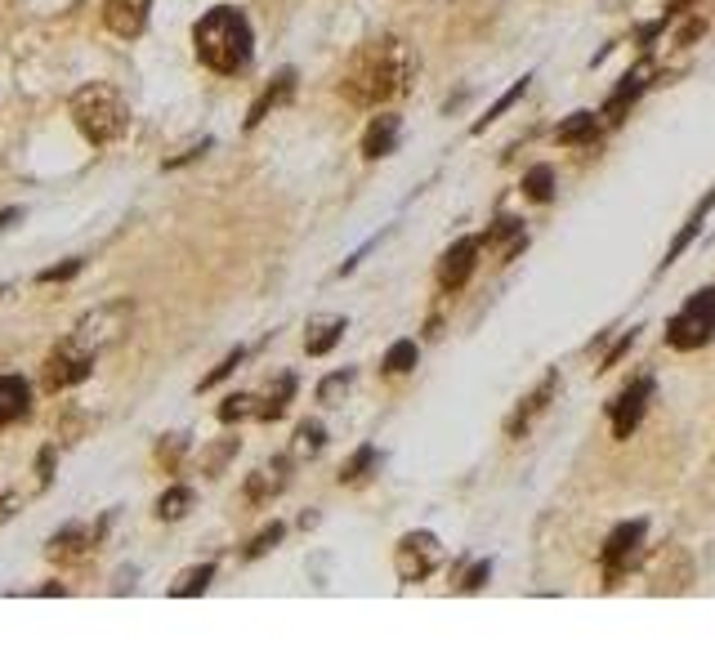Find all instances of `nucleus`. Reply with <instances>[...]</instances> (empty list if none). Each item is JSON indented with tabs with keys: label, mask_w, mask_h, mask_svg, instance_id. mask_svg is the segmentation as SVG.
<instances>
[{
	"label": "nucleus",
	"mask_w": 715,
	"mask_h": 670,
	"mask_svg": "<svg viewBox=\"0 0 715 670\" xmlns=\"http://www.w3.org/2000/svg\"><path fill=\"white\" fill-rule=\"evenodd\" d=\"M416 81V54L403 36H380L367 41L362 50L349 59L345 76H340V94H345L354 108H380V103L407 94Z\"/></svg>",
	"instance_id": "nucleus-1"
},
{
	"label": "nucleus",
	"mask_w": 715,
	"mask_h": 670,
	"mask_svg": "<svg viewBox=\"0 0 715 670\" xmlns=\"http://www.w3.org/2000/svg\"><path fill=\"white\" fill-rule=\"evenodd\" d=\"M251 45H255L251 23H246V14L242 9H233V5L211 9V14L197 18V27H193L197 59L211 67V72H219V76L242 72V67L251 63Z\"/></svg>",
	"instance_id": "nucleus-2"
},
{
	"label": "nucleus",
	"mask_w": 715,
	"mask_h": 670,
	"mask_svg": "<svg viewBox=\"0 0 715 670\" xmlns=\"http://www.w3.org/2000/svg\"><path fill=\"white\" fill-rule=\"evenodd\" d=\"M68 112H72L76 130H81L85 139L94 143V148H108V143H117L121 134H126V126H130L126 99H121L112 85H103V81L81 85V90L72 94Z\"/></svg>",
	"instance_id": "nucleus-3"
},
{
	"label": "nucleus",
	"mask_w": 715,
	"mask_h": 670,
	"mask_svg": "<svg viewBox=\"0 0 715 670\" xmlns=\"http://www.w3.org/2000/svg\"><path fill=\"white\" fill-rule=\"evenodd\" d=\"M715 340V286H702L684 300V309L666 322V344L680 353H698Z\"/></svg>",
	"instance_id": "nucleus-4"
},
{
	"label": "nucleus",
	"mask_w": 715,
	"mask_h": 670,
	"mask_svg": "<svg viewBox=\"0 0 715 670\" xmlns=\"http://www.w3.org/2000/svg\"><path fill=\"white\" fill-rule=\"evenodd\" d=\"M438 563H443V541H438L434 532H407L403 541L394 545V572L407 586H416L429 572H438Z\"/></svg>",
	"instance_id": "nucleus-5"
},
{
	"label": "nucleus",
	"mask_w": 715,
	"mask_h": 670,
	"mask_svg": "<svg viewBox=\"0 0 715 670\" xmlns=\"http://www.w3.org/2000/svg\"><path fill=\"white\" fill-rule=\"evenodd\" d=\"M644 536H648V519H626L608 532V541H604V586H617V581L635 568V559H640V550H644Z\"/></svg>",
	"instance_id": "nucleus-6"
},
{
	"label": "nucleus",
	"mask_w": 715,
	"mask_h": 670,
	"mask_svg": "<svg viewBox=\"0 0 715 670\" xmlns=\"http://www.w3.org/2000/svg\"><path fill=\"white\" fill-rule=\"evenodd\" d=\"M126 331H130V304L121 300V304H108V309H94L90 318L76 322L72 340H76V344H85V349H90L94 358H99V353H103V349H112V344H117Z\"/></svg>",
	"instance_id": "nucleus-7"
},
{
	"label": "nucleus",
	"mask_w": 715,
	"mask_h": 670,
	"mask_svg": "<svg viewBox=\"0 0 715 670\" xmlns=\"http://www.w3.org/2000/svg\"><path fill=\"white\" fill-rule=\"evenodd\" d=\"M94 371V353L85 349V344H76L72 335L59 344V349L45 358V389L50 394H59V389H72V385H81L85 376Z\"/></svg>",
	"instance_id": "nucleus-8"
},
{
	"label": "nucleus",
	"mask_w": 715,
	"mask_h": 670,
	"mask_svg": "<svg viewBox=\"0 0 715 670\" xmlns=\"http://www.w3.org/2000/svg\"><path fill=\"white\" fill-rule=\"evenodd\" d=\"M99 536H103V528H90V523H68L63 532L50 536L45 554H50L54 563H63V568H76V563H90L94 554H99Z\"/></svg>",
	"instance_id": "nucleus-9"
},
{
	"label": "nucleus",
	"mask_w": 715,
	"mask_h": 670,
	"mask_svg": "<svg viewBox=\"0 0 715 670\" xmlns=\"http://www.w3.org/2000/svg\"><path fill=\"white\" fill-rule=\"evenodd\" d=\"M648 398H653V376H640V380H631V385L622 389V398L608 402V420H613V434L622 438V443L640 429V420L648 411Z\"/></svg>",
	"instance_id": "nucleus-10"
},
{
	"label": "nucleus",
	"mask_w": 715,
	"mask_h": 670,
	"mask_svg": "<svg viewBox=\"0 0 715 670\" xmlns=\"http://www.w3.org/2000/svg\"><path fill=\"white\" fill-rule=\"evenodd\" d=\"M555 394H559V371H546V380H541L532 394H523L519 407L510 411V420H505V434H510V438H523V434H528V429L550 411Z\"/></svg>",
	"instance_id": "nucleus-11"
},
{
	"label": "nucleus",
	"mask_w": 715,
	"mask_h": 670,
	"mask_svg": "<svg viewBox=\"0 0 715 670\" xmlns=\"http://www.w3.org/2000/svg\"><path fill=\"white\" fill-rule=\"evenodd\" d=\"M479 251H483L479 237H461V242L447 246L443 260H438V286L443 291H461L474 277V268H479Z\"/></svg>",
	"instance_id": "nucleus-12"
},
{
	"label": "nucleus",
	"mask_w": 715,
	"mask_h": 670,
	"mask_svg": "<svg viewBox=\"0 0 715 670\" xmlns=\"http://www.w3.org/2000/svg\"><path fill=\"white\" fill-rule=\"evenodd\" d=\"M148 9H152V0H108V5H103V23H108L112 36L135 41V36H143V27H148Z\"/></svg>",
	"instance_id": "nucleus-13"
},
{
	"label": "nucleus",
	"mask_w": 715,
	"mask_h": 670,
	"mask_svg": "<svg viewBox=\"0 0 715 670\" xmlns=\"http://www.w3.org/2000/svg\"><path fill=\"white\" fill-rule=\"evenodd\" d=\"M398 134H403V121H398L394 112H380V117L367 126V134H362V157L367 161L389 157V152L398 148Z\"/></svg>",
	"instance_id": "nucleus-14"
},
{
	"label": "nucleus",
	"mask_w": 715,
	"mask_h": 670,
	"mask_svg": "<svg viewBox=\"0 0 715 670\" xmlns=\"http://www.w3.org/2000/svg\"><path fill=\"white\" fill-rule=\"evenodd\" d=\"M286 461H273V465H260L251 478H246V501L251 505H269L273 496H282V487H286Z\"/></svg>",
	"instance_id": "nucleus-15"
},
{
	"label": "nucleus",
	"mask_w": 715,
	"mask_h": 670,
	"mask_svg": "<svg viewBox=\"0 0 715 670\" xmlns=\"http://www.w3.org/2000/svg\"><path fill=\"white\" fill-rule=\"evenodd\" d=\"M27 411H32V389H27V380L0 376V429L14 425V420H23Z\"/></svg>",
	"instance_id": "nucleus-16"
},
{
	"label": "nucleus",
	"mask_w": 715,
	"mask_h": 670,
	"mask_svg": "<svg viewBox=\"0 0 715 670\" xmlns=\"http://www.w3.org/2000/svg\"><path fill=\"white\" fill-rule=\"evenodd\" d=\"M644 85H648V63H635L631 72L622 76V85L613 90V99L604 103V117H608V121H622V112L631 108L635 99H640V94H644Z\"/></svg>",
	"instance_id": "nucleus-17"
},
{
	"label": "nucleus",
	"mask_w": 715,
	"mask_h": 670,
	"mask_svg": "<svg viewBox=\"0 0 715 670\" xmlns=\"http://www.w3.org/2000/svg\"><path fill=\"white\" fill-rule=\"evenodd\" d=\"M291 94H295V72H282L273 85H264V94L251 103V112H246V130H255L273 108H282V103L291 99Z\"/></svg>",
	"instance_id": "nucleus-18"
},
{
	"label": "nucleus",
	"mask_w": 715,
	"mask_h": 670,
	"mask_svg": "<svg viewBox=\"0 0 715 670\" xmlns=\"http://www.w3.org/2000/svg\"><path fill=\"white\" fill-rule=\"evenodd\" d=\"M483 246H505L501 251V260H514V255L523 251V246H528V233H523V219H514V215H501L497 224L488 228V233L479 237Z\"/></svg>",
	"instance_id": "nucleus-19"
},
{
	"label": "nucleus",
	"mask_w": 715,
	"mask_h": 670,
	"mask_svg": "<svg viewBox=\"0 0 715 670\" xmlns=\"http://www.w3.org/2000/svg\"><path fill=\"white\" fill-rule=\"evenodd\" d=\"M711 210H715V188H711V193L707 197H702L698 201V206H693V215H689V224H684L680 228V233H675V242H671V251H666V260H662V268H671L675 260H680V255L684 251H689V246H693V237H698L702 233V224H707V215H711Z\"/></svg>",
	"instance_id": "nucleus-20"
},
{
	"label": "nucleus",
	"mask_w": 715,
	"mask_h": 670,
	"mask_svg": "<svg viewBox=\"0 0 715 670\" xmlns=\"http://www.w3.org/2000/svg\"><path fill=\"white\" fill-rule=\"evenodd\" d=\"M595 130H599V117H595V112H572L568 121H559L555 139H559V143H590V139H595Z\"/></svg>",
	"instance_id": "nucleus-21"
},
{
	"label": "nucleus",
	"mask_w": 715,
	"mask_h": 670,
	"mask_svg": "<svg viewBox=\"0 0 715 670\" xmlns=\"http://www.w3.org/2000/svg\"><path fill=\"white\" fill-rule=\"evenodd\" d=\"M215 581V563H202V568H188L184 577L170 586V599H193V595H202L206 586Z\"/></svg>",
	"instance_id": "nucleus-22"
},
{
	"label": "nucleus",
	"mask_w": 715,
	"mask_h": 670,
	"mask_svg": "<svg viewBox=\"0 0 715 670\" xmlns=\"http://www.w3.org/2000/svg\"><path fill=\"white\" fill-rule=\"evenodd\" d=\"M188 510H193V487H170V492H161V501H157V519L161 523L184 519Z\"/></svg>",
	"instance_id": "nucleus-23"
},
{
	"label": "nucleus",
	"mask_w": 715,
	"mask_h": 670,
	"mask_svg": "<svg viewBox=\"0 0 715 670\" xmlns=\"http://www.w3.org/2000/svg\"><path fill=\"white\" fill-rule=\"evenodd\" d=\"M528 81H532V76H519V81H514L510 90H505L501 99H497V103H492V108H488V117H479V121H474V134H483V130L492 126V121H501V112H510L514 103H519L523 94H528Z\"/></svg>",
	"instance_id": "nucleus-24"
},
{
	"label": "nucleus",
	"mask_w": 715,
	"mask_h": 670,
	"mask_svg": "<svg viewBox=\"0 0 715 670\" xmlns=\"http://www.w3.org/2000/svg\"><path fill=\"white\" fill-rule=\"evenodd\" d=\"M523 197H528V201H550V197H555V170H550V166H532L528 175H523Z\"/></svg>",
	"instance_id": "nucleus-25"
},
{
	"label": "nucleus",
	"mask_w": 715,
	"mask_h": 670,
	"mask_svg": "<svg viewBox=\"0 0 715 670\" xmlns=\"http://www.w3.org/2000/svg\"><path fill=\"white\" fill-rule=\"evenodd\" d=\"M340 335H345V322H322V327L309 331L304 349H309V358H322V353H331L340 344Z\"/></svg>",
	"instance_id": "nucleus-26"
},
{
	"label": "nucleus",
	"mask_w": 715,
	"mask_h": 670,
	"mask_svg": "<svg viewBox=\"0 0 715 670\" xmlns=\"http://www.w3.org/2000/svg\"><path fill=\"white\" fill-rule=\"evenodd\" d=\"M291 394H295V376H282L278 389H273V394L255 407V416H260V420H278L282 411H286V402H291Z\"/></svg>",
	"instance_id": "nucleus-27"
},
{
	"label": "nucleus",
	"mask_w": 715,
	"mask_h": 670,
	"mask_svg": "<svg viewBox=\"0 0 715 670\" xmlns=\"http://www.w3.org/2000/svg\"><path fill=\"white\" fill-rule=\"evenodd\" d=\"M322 443H327V429H322L318 420H304V425L295 429V456H318Z\"/></svg>",
	"instance_id": "nucleus-28"
},
{
	"label": "nucleus",
	"mask_w": 715,
	"mask_h": 670,
	"mask_svg": "<svg viewBox=\"0 0 715 670\" xmlns=\"http://www.w3.org/2000/svg\"><path fill=\"white\" fill-rule=\"evenodd\" d=\"M412 367H416V344L412 340H398L394 349L385 353V371H389V376H407Z\"/></svg>",
	"instance_id": "nucleus-29"
},
{
	"label": "nucleus",
	"mask_w": 715,
	"mask_h": 670,
	"mask_svg": "<svg viewBox=\"0 0 715 670\" xmlns=\"http://www.w3.org/2000/svg\"><path fill=\"white\" fill-rule=\"evenodd\" d=\"M349 385H354V371H336V376H327L318 385V402H327V407H336L340 398L349 394Z\"/></svg>",
	"instance_id": "nucleus-30"
},
{
	"label": "nucleus",
	"mask_w": 715,
	"mask_h": 670,
	"mask_svg": "<svg viewBox=\"0 0 715 670\" xmlns=\"http://www.w3.org/2000/svg\"><path fill=\"white\" fill-rule=\"evenodd\" d=\"M237 447H242V443H237V438H224V443H219V447H211V452H206V461H202V474H224V465H228V456H237Z\"/></svg>",
	"instance_id": "nucleus-31"
},
{
	"label": "nucleus",
	"mask_w": 715,
	"mask_h": 670,
	"mask_svg": "<svg viewBox=\"0 0 715 670\" xmlns=\"http://www.w3.org/2000/svg\"><path fill=\"white\" fill-rule=\"evenodd\" d=\"M371 465H376V447H358V452H354V461H349L345 469H340V483H358V478L367 474Z\"/></svg>",
	"instance_id": "nucleus-32"
},
{
	"label": "nucleus",
	"mask_w": 715,
	"mask_h": 670,
	"mask_svg": "<svg viewBox=\"0 0 715 670\" xmlns=\"http://www.w3.org/2000/svg\"><path fill=\"white\" fill-rule=\"evenodd\" d=\"M251 402H255L251 394H228L224 407H219V420H224V425H233V420H242V416H255Z\"/></svg>",
	"instance_id": "nucleus-33"
},
{
	"label": "nucleus",
	"mask_w": 715,
	"mask_h": 670,
	"mask_svg": "<svg viewBox=\"0 0 715 670\" xmlns=\"http://www.w3.org/2000/svg\"><path fill=\"white\" fill-rule=\"evenodd\" d=\"M282 536H286V528H282V523H269V528H264V532H260V536H255V541H251V545H246V559H260V554H269L273 545L282 541Z\"/></svg>",
	"instance_id": "nucleus-34"
},
{
	"label": "nucleus",
	"mask_w": 715,
	"mask_h": 670,
	"mask_svg": "<svg viewBox=\"0 0 715 670\" xmlns=\"http://www.w3.org/2000/svg\"><path fill=\"white\" fill-rule=\"evenodd\" d=\"M492 577V563L483 559V563H474L470 572H461V581H456V590H465V595H474V590H483V581Z\"/></svg>",
	"instance_id": "nucleus-35"
},
{
	"label": "nucleus",
	"mask_w": 715,
	"mask_h": 670,
	"mask_svg": "<svg viewBox=\"0 0 715 670\" xmlns=\"http://www.w3.org/2000/svg\"><path fill=\"white\" fill-rule=\"evenodd\" d=\"M242 358H246V349H233V353H228V358H224V362H219V367L211 371V376L202 380V389H215V385H219V380H224V376H233V367H237V362H242Z\"/></svg>",
	"instance_id": "nucleus-36"
},
{
	"label": "nucleus",
	"mask_w": 715,
	"mask_h": 670,
	"mask_svg": "<svg viewBox=\"0 0 715 670\" xmlns=\"http://www.w3.org/2000/svg\"><path fill=\"white\" fill-rule=\"evenodd\" d=\"M184 447H188V438H184V434H170V443H161V447H157V456H161V461H166L170 469H175V465H179V456H184Z\"/></svg>",
	"instance_id": "nucleus-37"
},
{
	"label": "nucleus",
	"mask_w": 715,
	"mask_h": 670,
	"mask_svg": "<svg viewBox=\"0 0 715 670\" xmlns=\"http://www.w3.org/2000/svg\"><path fill=\"white\" fill-rule=\"evenodd\" d=\"M81 273V260H68V264H59V268H45L41 273V282H68V277Z\"/></svg>",
	"instance_id": "nucleus-38"
},
{
	"label": "nucleus",
	"mask_w": 715,
	"mask_h": 670,
	"mask_svg": "<svg viewBox=\"0 0 715 670\" xmlns=\"http://www.w3.org/2000/svg\"><path fill=\"white\" fill-rule=\"evenodd\" d=\"M666 23H671V18H666V14H662V18H657V23H648V27H644V32H640V50H648V45H653V41H657V36H662V32H666Z\"/></svg>",
	"instance_id": "nucleus-39"
},
{
	"label": "nucleus",
	"mask_w": 715,
	"mask_h": 670,
	"mask_svg": "<svg viewBox=\"0 0 715 670\" xmlns=\"http://www.w3.org/2000/svg\"><path fill=\"white\" fill-rule=\"evenodd\" d=\"M631 340H635V331H626V335H622V344H617V349H613V353H608V358H604V367H617V362H622V353L631 349Z\"/></svg>",
	"instance_id": "nucleus-40"
},
{
	"label": "nucleus",
	"mask_w": 715,
	"mask_h": 670,
	"mask_svg": "<svg viewBox=\"0 0 715 670\" xmlns=\"http://www.w3.org/2000/svg\"><path fill=\"white\" fill-rule=\"evenodd\" d=\"M702 27H707V23H702V18H698V23H689V27H684V32H675V45H689L693 36H702Z\"/></svg>",
	"instance_id": "nucleus-41"
},
{
	"label": "nucleus",
	"mask_w": 715,
	"mask_h": 670,
	"mask_svg": "<svg viewBox=\"0 0 715 670\" xmlns=\"http://www.w3.org/2000/svg\"><path fill=\"white\" fill-rule=\"evenodd\" d=\"M14 219H23V210H18V206H9V210H0V233H5V228H9V224H14Z\"/></svg>",
	"instance_id": "nucleus-42"
}]
</instances>
